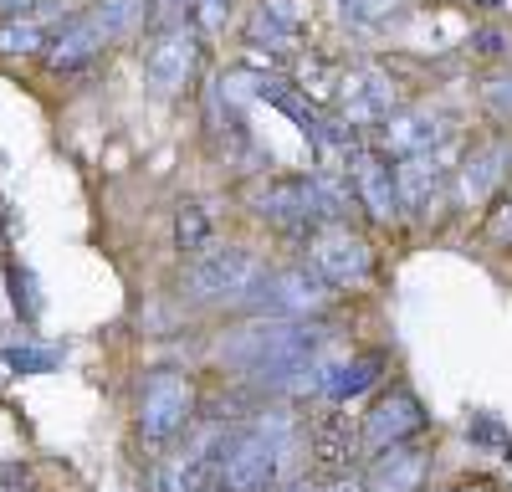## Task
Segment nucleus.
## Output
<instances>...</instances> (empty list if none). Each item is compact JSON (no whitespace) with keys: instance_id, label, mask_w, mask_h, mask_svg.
Instances as JSON below:
<instances>
[{"instance_id":"obj_1","label":"nucleus","mask_w":512,"mask_h":492,"mask_svg":"<svg viewBox=\"0 0 512 492\" xmlns=\"http://www.w3.org/2000/svg\"><path fill=\"white\" fill-rule=\"evenodd\" d=\"M297 446V421L287 410H262L246 426H231L226 462H221V487L226 492H267L282 482L287 457Z\"/></svg>"},{"instance_id":"obj_2","label":"nucleus","mask_w":512,"mask_h":492,"mask_svg":"<svg viewBox=\"0 0 512 492\" xmlns=\"http://www.w3.org/2000/svg\"><path fill=\"white\" fill-rule=\"evenodd\" d=\"M256 282H262V262L246 246H216V252L190 262L185 298L190 303H246Z\"/></svg>"},{"instance_id":"obj_3","label":"nucleus","mask_w":512,"mask_h":492,"mask_svg":"<svg viewBox=\"0 0 512 492\" xmlns=\"http://www.w3.org/2000/svg\"><path fill=\"white\" fill-rule=\"evenodd\" d=\"M190 421H195V385L175 369H154L139 390V436L149 446H164L180 431H190Z\"/></svg>"},{"instance_id":"obj_4","label":"nucleus","mask_w":512,"mask_h":492,"mask_svg":"<svg viewBox=\"0 0 512 492\" xmlns=\"http://www.w3.org/2000/svg\"><path fill=\"white\" fill-rule=\"evenodd\" d=\"M246 205L262 221L282 226V231H318V195H313V175H272L256 180L246 190Z\"/></svg>"},{"instance_id":"obj_5","label":"nucleus","mask_w":512,"mask_h":492,"mask_svg":"<svg viewBox=\"0 0 512 492\" xmlns=\"http://www.w3.org/2000/svg\"><path fill=\"white\" fill-rule=\"evenodd\" d=\"M246 303L267 318H313L328 303V282L313 267H282L272 277L262 272V282L251 287Z\"/></svg>"},{"instance_id":"obj_6","label":"nucleus","mask_w":512,"mask_h":492,"mask_svg":"<svg viewBox=\"0 0 512 492\" xmlns=\"http://www.w3.org/2000/svg\"><path fill=\"white\" fill-rule=\"evenodd\" d=\"M195 62H200V31L190 21L185 26H164L149 41V52H144V77H149V88L159 98H175V93L190 88Z\"/></svg>"},{"instance_id":"obj_7","label":"nucleus","mask_w":512,"mask_h":492,"mask_svg":"<svg viewBox=\"0 0 512 492\" xmlns=\"http://www.w3.org/2000/svg\"><path fill=\"white\" fill-rule=\"evenodd\" d=\"M308 267L328 282V287H359L374 267L364 236H354L349 226H318L308 236Z\"/></svg>"},{"instance_id":"obj_8","label":"nucleus","mask_w":512,"mask_h":492,"mask_svg":"<svg viewBox=\"0 0 512 492\" xmlns=\"http://www.w3.org/2000/svg\"><path fill=\"white\" fill-rule=\"evenodd\" d=\"M425 431V405L415 400V390L405 385H390L364 416V451H390V446H405Z\"/></svg>"},{"instance_id":"obj_9","label":"nucleus","mask_w":512,"mask_h":492,"mask_svg":"<svg viewBox=\"0 0 512 492\" xmlns=\"http://www.w3.org/2000/svg\"><path fill=\"white\" fill-rule=\"evenodd\" d=\"M451 139V129H446V113H436V108H405V113H395L390 123L379 129V154L384 159H420V154H441V144Z\"/></svg>"},{"instance_id":"obj_10","label":"nucleus","mask_w":512,"mask_h":492,"mask_svg":"<svg viewBox=\"0 0 512 492\" xmlns=\"http://www.w3.org/2000/svg\"><path fill=\"white\" fill-rule=\"evenodd\" d=\"M349 190H354V200L364 205L374 221H395L400 216V185H395L390 159H384L379 149H364L359 144L349 154Z\"/></svg>"},{"instance_id":"obj_11","label":"nucleus","mask_w":512,"mask_h":492,"mask_svg":"<svg viewBox=\"0 0 512 492\" xmlns=\"http://www.w3.org/2000/svg\"><path fill=\"white\" fill-rule=\"evenodd\" d=\"M338 103L349 123H390L395 118V82L379 67H354L338 82Z\"/></svg>"},{"instance_id":"obj_12","label":"nucleus","mask_w":512,"mask_h":492,"mask_svg":"<svg viewBox=\"0 0 512 492\" xmlns=\"http://www.w3.org/2000/svg\"><path fill=\"white\" fill-rule=\"evenodd\" d=\"M308 451L318 457V467L328 477H349L354 462L364 457V431H354L349 416H338V410H323V416L308 426Z\"/></svg>"},{"instance_id":"obj_13","label":"nucleus","mask_w":512,"mask_h":492,"mask_svg":"<svg viewBox=\"0 0 512 492\" xmlns=\"http://www.w3.org/2000/svg\"><path fill=\"white\" fill-rule=\"evenodd\" d=\"M425 472H431V451L420 441L374 451V462L364 467V492H420Z\"/></svg>"},{"instance_id":"obj_14","label":"nucleus","mask_w":512,"mask_h":492,"mask_svg":"<svg viewBox=\"0 0 512 492\" xmlns=\"http://www.w3.org/2000/svg\"><path fill=\"white\" fill-rule=\"evenodd\" d=\"M446 154H420V159H400L395 164V185H400V211L425 216L446 190Z\"/></svg>"},{"instance_id":"obj_15","label":"nucleus","mask_w":512,"mask_h":492,"mask_svg":"<svg viewBox=\"0 0 512 492\" xmlns=\"http://www.w3.org/2000/svg\"><path fill=\"white\" fill-rule=\"evenodd\" d=\"M108 47V31L93 21V16H72L57 36H52V47H47V67L52 72H82L88 62H98Z\"/></svg>"},{"instance_id":"obj_16","label":"nucleus","mask_w":512,"mask_h":492,"mask_svg":"<svg viewBox=\"0 0 512 492\" xmlns=\"http://www.w3.org/2000/svg\"><path fill=\"white\" fill-rule=\"evenodd\" d=\"M507 175H512V139H492V144L472 149V159L461 164V200L482 205Z\"/></svg>"},{"instance_id":"obj_17","label":"nucleus","mask_w":512,"mask_h":492,"mask_svg":"<svg viewBox=\"0 0 512 492\" xmlns=\"http://www.w3.org/2000/svg\"><path fill=\"white\" fill-rule=\"evenodd\" d=\"M297 36V6L292 0H262L246 21V41L256 52H287Z\"/></svg>"},{"instance_id":"obj_18","label":"nucleus","mask_w":512,"mask_h":492,"mask_svg":"<svg viewBox=\"0 0 512 492\" xmlns=\"http://www.w3.org/2000/svg\"><path fill=\"white\" fill-rule=\"evenodd\" d=\"M384 375V354H354V359H338L328 369V380H323V395L333 405H344V400H359L369 385H379Z\"/></svg>"},{"instance_id":"obj_19","label":"nucleus","mask_w":512,"mask_h":492,"mask_svg":"<svg viewBox=\"0 0 512 492\" xmlns=\"http://www.w3.org/2000/svg\"><path fill=\"white\" fill-rule=\"evenodd\" d=\"M67 21H72V16H57V11H26V16L0 21V52H36V47H52V36H57Z\"/></svg>"},{"instance_id":"obj_20","label":"nucleus","mask_w":512,"mask_h":492,"mask_svg":"<svg viewBox=\"0 0 512 492\" xmlns=\"http://www.w3.org/2000/svg\"><path fill=\"white\" fill-rule=\"evenodd\" d=\"M175 246H180L190 262L205 257V246H210V211H205V205L185 200L180 211H175Z\"/></svg>"},{"instance_id":"obj_21","label":"nucleus","mask_w":512,"mask_h":492,"mask_svg":"<svg viewBox=\"0 0 512 492\" xmlns=\"http://www.w3.org/2000/svg\"><path fill=\"white\" fill-rule=\"evenodd\" d=\"M0 359H6L11 369H21V375H41V369L57 364V349H31V344H11L0 349Z\"/></svg>"},{"instance_id":"obj_22","label":"nucleus","mask_w":512,"mask_h":492,"mask_svg":"<svg viewBox=\"0 0 512 492\" xmlns=\"http://www.w3.org/2000/svg\"><path fill=\"white\" fill-rule=\"evenodd\" d=\"M338 11H344L349 21H359V26H379V21H390L400 11V0H338Z\"/></svg>"},{"instance_id":"obj_23","label":"nucleus","mask_w":512,"mask_h":492,"mask_svg":"<svg viewBox=\"0 0 512 492\" xmlns=\"http://www.w3.org/2000/svg\"><path fill=\"white\" fill-rule=\"evenodd\" d=\"M226 16H231V0H195L190 26H195L200 36H210V31H221V26H226Z\"/></svg>"},{"instance_id":"obj_24","label":"nucleus","mask_w":512,"mask_h":492,"mask_svg":"<svg viewBox=\"0 0 512 492\" xmlns=\"http://www.w3.org/2000/svg\"><path fill=\"white\" fill-rule=\"evenodd\" d=\"M512 47V36L502 31V26H482V31H472V52H482V57H502Z\"/></svg>"},{"instance_id":"obj_25","label":"nucleus","mask_w":512,"mask_h":492,"mask_svg":"<svg viewBox=\"0 0 512 492\" xmlns=\"http://www.w3.org/2000/svg\"><path fill=\"white\" fill-rule=\"evenodd\" d=\"M466 436H472L477 446H497L502 441V426L492 416H472V421H466Z\"/></svg>"},{"instance_id":"obj_26","label":"nucleus","mask_w":512,"mask_h":492,"mask_svg":"<svg viewBox=\"0 0 512 492\" xmlns=\"http://www.w3.org/2000/svg\"><path fill=\"white\" fill-rule=\"evenodd\" d=\"M487 98H492V108H497V113H512V82H492Z\"/></svg>"},{"instance_id":"obj_27","label":"nucleus","mask_w":512,"mask_h":492,"mask_svg":"<svg viewBox=\"0 0 512 492\" xmlns=\"http://www.w3.org/2000/svg\"><path fill=\"white\" fill-rule=\"evenodd\" d=\"M26 6H36V0H0V11H16V16H21Z\"/></svg>"},{"instance_id":"obj_28","label":"nucleus","mask_w":512,"mask_h":492,"mask_svg":"<svg viewBox=\"0 0 512 492\" xmlns=\"http://www.w3.org/2000/svg\"><path fill=\"white\" fill-rule=\"evenodd\" d=\"M287 492H318V487H313L308 477H297V482H287Z\"/></svg>"},{"instance_id":"obj_29","label":"nucleus","mask_w":512,"mask_h":492,"mask_svg":"<svg viewBox=\"0 0 512 492\" xmlns=\"http://www.w3.org/2000/svg\"><path fill=\"white\" fill-rule=\"evenodd\" d=\"M472 6H482V11H497V6H502V0H472Z\"/></svg>"},{"instance_id":"obj_30","label":"nucleus","mask_w":512,"mask_h":492,"mask_svg":"<svg viewBox=\"0 0 512 492\" xmlns=\"http://www.w3.org/2000/svg\"><path fill=\"white\" fill-rule=\"evenodd\" d=\"M451 492H482V487H451Z\"/></svg>"}]
</instances>
